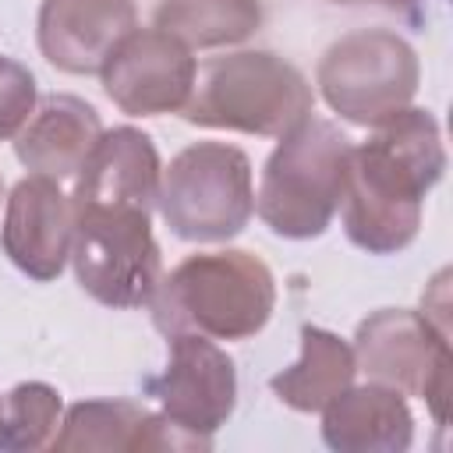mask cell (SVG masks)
<instances>
[{
	"label": "cell",
	"instance_id": "1",
	"mask_svg": "<svg viewBox=\"0 0 453 453\" xmlns=\"http://www.w3.org/2000/svg\"><path fill=\"white\" fill-rule=\"evenodd\" d=\"M350 145L340 195L343 234L368 255H396L421 230L425 195L442 180L446 145L432 110L407 106Z\"/></svg>",
	"mask_w": 453,
	"mask_h": 453
},
{
	"label": "cell",
	"instance_id": "2",
	"mask_svg": "<svg viewBox=\"0 0 453 453\" xmlns=\"http://www.w3.org/2000/svg\"><path fill=\"white\" fill-rule=\"evenodd\" d=\"M276 308L273 269L244 251H195L163 273L149 311L163 336L198 333L209 340H248L265 329Z\"/></svg>",
	"mask_w": 453,
	"mask_h": 453
},
{
	"label": "cell",
	"instance_id": "3",
	"mask_svg": "<svg viewBox=\"0 0 453 453\" xmlns=\"http://www.w3.org/2000/svg\"><path fill=\"white\" fill-rule=\"evenodd\" d=\"M311 85L290 60L273 50H237L195 71L180 117L198 127L283 138L311 117Z\"/></svg>",
	"mask_w": 453,
	"mask_h": 453
},
{
	"label": "cell",
	"instance_id": "4",
	"mask_svg": "<svg viewBox=\"0 0 453 453\" xmlns=\"http://www.w3.org/2000/svg\"><path fill=\"white\" fill-rule=\"evenodd\" d=\"M350 138L326 117H308L269 152L255 195L258 219L287 241L322 237L340 209Z\"/></svg>",
	"mask_w": 453,
	"mask_h": 453
},
{
	"label": "cell",
	"instance_id": "5",
	"mask_svg": "<svg viewBox=\"0 0 453 453\" xmlns=\"http://www.w3.org/2000/svg\"><path fill=\"white\" fill-rule=\"evenodd\" d=\"M156 209L180 241L216 244L237 237L255 212L248 152L226 142L184 145L163 166Z\"/></svg>",
	"mask_w": 453,
	"mask_h": 453
},
{
	"label": "cell",
	"instance_id": "6",
	"mask_svg": "<svg viewBox=\"0 0 453 453\" xmlns=\"http://www.w3.org/2000/svg\"><path fill=\"white\" fill-rule=\"evenodd\" d=\"M315 85L340 120L379 127L414 103L421 64L414 46L393 28H354L326 46Z\"/></svg>",
	"mask_w": 453,
	"mask_h": 453
},
{
	"label": "cell",
	"instance_id": "7",
	"mask_svg": "<svg viewBox=\"0 0 453 453\" xmlns=\"http://www.w3.org/2000/svg\"><path fill=\"white\" fill-rule=\"evenodd\" d=\"M152 212L131 205L74 209L71 265L78 287L106 308H142L163 280Z\"/></svg>",
	"mask_w": 453,
	"mask_h": 453
},
{
	"label": "cell",
	"instance_id": "8",
	"mask_svg": "<svg viewBox=\"0 0 453 453\" xmlns=\"http://www.w3.org/2000/svg\"><path fill=\"white\" fill-rule=\"evenodd\" d=\"M354 361L368 382L393 386L403 396H421L439 425L449 407V333L425 311L379 308L354 329Z\"/></svg>",
	"mask_w": 453,
	"mask_h": 453
},
{
	"label": "cell",
	"instance_id": "9",
	"mask_svg": "<svg viewBox=\"0 0 453 453\" xmlns=\"http://www.w3.org/2000/svg\"><path fill=\"white\" fill-rule=\"evenodd\" d=\"M166 368L142 379V393L159 403L177 425L216 435L237 407V368L234 357L198 333L166 336Z\"/></svg>",
	"mask_w": 453,
	"mask_h": 453
},
{
	"label": "cell",
	"instance_id": "10",
	"mask_svg": "<svg viewBox=\"0 0 453 453\" xmlns=\"http://www.w3.org/2000/svg\"><path fill=\"white\" fill-rule=\"evenodd\" d=\"M191 50L163 28H134L103 64V92L127 117L180 113L195 85Z\"/></svg>",
	"mask_w": 453,
	"mask_h": 453
},
{
	"label": "cell",
	"instance_id": "11",
	"mask_svg": "<svg viewBox=\"0 0 453 453\" xmlns=\"http://www.w3.org/2000/svg\"><path fill=\"white\" fill-rule=\"evenodd\" d=\"M74 202L60 191V180L28 173L21 177L4 209L0 248L18 273L35 283H50L71 262Z\"/></svg>",
	"mask_w": 453,
	"mask_h": 453
},
{
	"label": "cell",
	"instance_id": "12",
	"mask_svg": "<svg viewBox=\"0 0 453 453\" xmlns=\"http://www.w3.org/2000/svg\"><path fill=\"white\" fill-rule=\"evenodd\" d=\"M134 28V0H42L35 18L39 53L64 74H99Z\"/></svg>",
	"mask_w": 453,
	"mask_h": 453
},
{
	"label": "cell",
	"instance_id": "13",
	"mask_svg": "<svg viewBox=\"0 0 453 453\" xmlns=\"http://www.w3.org/2000/svg\"><path fill=\"white\" fill-rule=\"evenodd\" d=\"M159 149L156 142L131 124L110 127L99 134L81 170L74 173V209L88 205H131L152 212L159 195Z\"/></svg>",
	"mask_w": 453,
	"mask_h": 453
},
{
	"label": "cell",
	"instance_id": "14",
	"mask_svg": "<svg viewBox=\"0 0 453 453\" xmlns=\"http://www.w3.org/2000/svg\"><path fill=\"white\" fill-rule=\"evenodd\" d=\"M103 134L99 110L71 92H53L35 103L28 124L14 134V156L28 173L71 180Z\"/></svg>",
	"mask_w": 453,
	"mask_h": 453
},
{
	"label": "cell",
	"instance_id": "15",
	"mask_svg": "<svg viewBox=\"0 0 453 453\" xmlns=\"http://www.w3.org/2000/svg\"><path fill=\"white\" fill-rule=\"evenodd\" d=\"M319 414L322 442L336 453H407L414 442L407 396L382 382H350Z\"/></svg>",
	"mask_w": 453,
	"mask_h": 453
},
{
	"label": "cell",
	"instance_id": "16",
	"mask_svg": "<svg viewBox=\"0 0 453 453\" xmlns=\"http://www.w3.org/2000/svg\"><path fill=\"white\" fill-rule=\"evenodd\" d=\"M357 375L354 347L322 329V326H301V357L276 372L269 379V389L276 400L301 414H319L333 396H340Z\"/></svg>",
	"mask_w": 453,
	"mask_h": 453
},
{
	"label": "cell",
	"instance_id": "17",
	"mask_svg": "<svg viewBox=\"0 0 453 453\" xmlns=\"http://www.w3.org/2000/svg\"><path fill=\"white\" fill-rule=\"evenodd\" d=\"M265 21L262 0H159L152 25L188 50H219L251 39Z\"/></svg>",
	"mask_w": 453,
	"mask_h": 453
},
{
	"label": "cell",
	"instance_id": "18",
	"mask_svg": "<svg viewBox=\"0 0 453 453\" xmlns=\"http://www.w3.org/2000/svg\"><path fill=\"white\" fill-rule=\"evenodd\" d=\"M145 407L138 400H127V396H103V400H78L64 411L60 418V428L53 435V449L67 453V449H78V453H92V449H103V453H113V449H131L134 453V439L142 432V421H145Z\"/></svg>",
	"mask_w": 453,
	"mask_h": 453
},
{
	"label": "cell",
	"instance_id": "19",
	"mask_svg": "<svg viewBox=\"0 0 453 453\" xmlns=\"http://www.w3.org/2000/svg\"><path fill=\"white\" fill-rule=\"evenodd\" d=\"M64 400L50 382H18L0 393V453L46 449L60 428Z\"/></svg>",
	"mask_w": 453,
	"mask_h": 453
},
{
	"label": "cell",
	"instance_id": "20",
	"mask_svg": "<svg viewBox=\"0 0 453 453\" xmlns=\"http://www.w3.org/2000/svg\"><path fill=\"white\" fill-rule=\"evenodd\" d=\"M35 103H39L35 74L21 60L0 53V142L14 138L28 124Z\"/></svg>",
	"mask_w": 453,
	"mask_h": 453
},
{
	"label": "cell",
	"instance_id": "21",
	"mask_svg": "<svg viewBox=\"0 0 453 453\" xmlns=\"http://www.w3.org/2000/svg\"><path fill=\"white\" fill-rule=\"evenodd\" d=\"M145 453V449H170V453H205L212 449V435H202V432H191L184 425H177L173 418H166L163 411L159 414H145L142 421V432L134 439V453Z\"/></svg>",
	"mask_w": 453,
	"mask_h": 453
},
{
	"label": "cell",
	"instance_id": "22",
	"mask_svg": "<svg viewBox=\"0 0 453 453\" xmlns=\"http://www.w3.org/2000/svg\"><path fill=\"white\" fill-rule=\"evenodd\" d=\"M322 4H333V7H386V11H396L411 21H418L421 7H425V0H322Z\"/></svg>",
	"mask_w": 453,
	"mask_h": 453
},
{
	"label": "cell",
	"instance_id": "23",
	"mask_svg": "<svg viewBox=\"0 0 453 453\" xmlns=\"http://www.w3.org/2000/svg\"><path fill=\"white\" fill-rule=\"evenodd\" d=\"M0 198H4V177H0Z\"/></svg>",
	"mask_w": 453,
	"mask_h": 453
}]
</instances>
